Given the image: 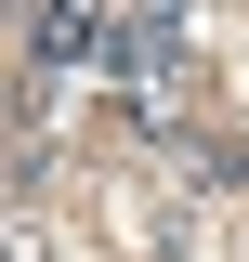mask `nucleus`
Masks as SVG:
<instances>
[{
	"label": "nucleus",
	"mask_w": 249,
	"mask_h": 262,
	"mask_svg": "<svg viewBox=\"0 0 249 262\" xmlns=\"http://www.w3.org/2000/svg\"><path fill=\"white\" fill-rule=\"evenodd\" d=\"M79 53H105V0H39L27 13V66H79Z\"/></svg>",
	"instance_id": "f257e3e1"
}]
</instances>
